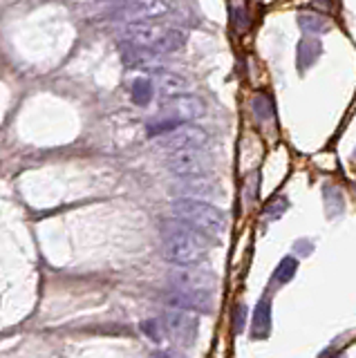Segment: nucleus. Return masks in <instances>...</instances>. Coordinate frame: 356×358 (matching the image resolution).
Listing matches in <instances>:
<instances>
[{"mask_svg":"<svg viewBox=\"0 0 356 358\" xmlns=\"http://www.w3.org/2000/svg\"><path fill=\"white\" fill-rule=\"evenodd\" d=\"M180 191H182V195H186V197H191V199H204V197H213V195H217L215 184L208 182L206 177L184 179Z\"/></svg>","mask_w":356,"mask_h":358,"instance_id":"ddd939ff","label":"nucleus"},{"mask_svg":"<svg viewBox=\"0 0 356 358\" xmlns=\"http://www.w3.org/2000/svg\"><path fill=\"white\" fill-rule=\"evenodd\" d=\"M141 329H143L146 336H150L152 340H155V343H159V340H161V329H164V325H159V322H155V320H148V322L141 325Z\"/></svg>","mask_w":356,"mask_h":358,"instance_id":"a211bd4d","label":"nucleus"},{"mask_svg":"<svg viewBox=\"0 0 356 358\" xmlns=\"http://www.w3.org/2000/svg\"><path fill=\"white\" fill-rule=\"evenodd\" d=\"M152 90H155V85H152L148 79H137L133 83V90H131L133 101L137 105H148L152 99Z\"/></svg>","mask_w":356,"mask_h":358,"instance_id":"4468645a","label":"nucleus"},{"mask_svg":"<svg viewBox=\"0 0 356 358\" xmlns=\"http://www.w3.org/2000/svg\"><path fill=\"white\" fill-rule=\"evenodd\" d=\"M168 170L173 175L189 179V177H206L208 173V157H204L200 150H177L166 161Z\"/></svg>","mask_w":356,"mask_h":358,"instance_id":"423d86ee","label":"nucleus"},{"mask_svg":"<svg viewBox=\"0 0 356 358\" xmlns=\"http://www.w3.org/2000/svg\"><path fill=\"white\" fill-rule=\"evenodd\" d=\"M173 213L177 219H182V222L202 231L204 235H211V238H220L226 231V215L220 208H215L213 204H206V202L202 199L184 197L180 202H175Z\"/></svg>","mask_w":356,"mask_h":358,"instance_id":"7ed1b4c3","label":"nucleus"},{"mask_svg":"<svg viewBox=\"0 0 356 358\" xmlns=\"http://www.w3.org/2000/svg\"><path fill=\"white\" fill-rule=\"evenodd\" d=\"M171 14V5L166 0H131L117 12V18L126 23H148L159 20Z\"/></svg>","mask_w":356,"mask_h":358,"instance_id":"39448f33","label":"nucleus"},{"mask_svg":"<svg viewBox=\"0 0 356 358\" xmlns=\"http://www.w3.org/2000/svg\"><path fill=\"white\" fill-rule=\"evenodd\" d=\"M171 284L173 289L180 291H191V294H213L215 289V278L208 271H202L195 266H182L171 273Z\"/></svg>","mask_w":356,"mask_h":358,"instance_id":"6e6552de","label":"nucleus"},{"mask_svg":"<svg viewBox=\"0 0 356 358\" xmlns=\"http://www.w3.org/2000/svg\"><path fill=\"white\" fill-rule=\"evenodd\" d=\"M208 249H211L208 235L193 229V226L182 222V219L164 224V231H161V251H164V258L168 262L180 266L197 264L206 258Z\"/></svg>","mask_w":356,"mask_h":358,"instance_id":"f257e3e1","label":"nucleus"},{"mask_svg":"<svg viewBox=\"0 0 356 358\" xmlns=\"http://www.w3.org/2000/svg\"><path fill=\"white\" fill-rule=\"evenodd\" d=\"M155 358H186V356L180 354V352H173V349H168V352H159Z\"/></svg>","mask_w":356,"mask_h":358,"instance_id":"6ab92c4d","label":"nucleus"},{"mask_svg":"<svg viewBox=\"0 0 356 358\" xmlns=\"http://www.w3.org/2000/svg\"><path fill=\"white\" fill-rule=\"evenodd\" d=\"M164 331H168L175 343L180 345H193L197 336V320L184 309H175L164 316Z\"/></svg>","mask_w":356,"mask_h":358,"instance_id":"1a4fd4ad","label":"nucleus"},{"mask_svg":"<svg viewBox=\"0 0 356 358\" xmlns=\"http://www.w3.org/2000/svg\"><path fill=\"white\" fill-rule=\"evenodd\" d=\"M298 23H301V27L305 31H316V29L325 27V20H320L318 16H301V18H298Z\"/></svg>","mask_w":356,"mask_h":358,"instance_id":"f3484780","label":"nucleus"},{"mask_svg":"<svg viewBox=\"0 0 356 358\" xmlns=\"http://www.w3.org/2000/svg\"><path fill=\"white\" fill-rule=\"evenodd\" d=\"M155 87L161 96H168V99H175V96H182V94H189L191 83L186 81L184 77L175 74V72H157L155 77Z\"/></svg>","mask_w":356,"mask_h":358,"instance_id":"f8f14e48","label":"nucleus"},{"mask_svg":"<svg viewBox=\"0 0 356 358\" xmlns=\"http://www.w3.org/2000/svg\"><path fill=\"white\" fill-rule=\"evenodd\" d=\"M294 271H296V260H291V258H285L280 262V266H278V271H276V278L280 280V282H287L291 275H294Z\"/></svg>","mask_w":356,"mask_h":358,"instance_id":"dca6fc26","label":"nucleus"},{"mask_svg":"<svg viewBox=\"0 0 356 358\" xmlns=\"http://www.w3.org/2000/svg\"><path fill=\"white\" fill-rule=\"evenodd\" d=\"M124 36L128 43L148 47L152 52L159 54H173L177 50H182L186 43V34L182 29L159 25L155 20L148 23H128L124 29Z\"/></svg>","mask_w":356,"mask_h":358,"instance_id":"f03ea898","label":"nucleus"},{"mask_svg":"<svg viewBox=\"0 0 356 358\" xmlns=\"http://www.w3.org/2000/svg\"><path fill=\"white\" fill-rule=\"evenodd\" d=\"M208 143V135L195 126H177L171 133L159 137V146L164 150H202Z\"/></svg>","mask_w":356,"mask_h":358,"instance_id":"20e7f679","label":"nucleus"},{"mask_svg":"<svg viewBox=\"0 0 356 358\" xmlns=\"http://www.w3.org/2000/svg\"><path fill=\"white\" fill-rule=\"evenodd\" d=\"M166 305H171L173 309H184V312L208 314L213 309V294H191V291L173 289L166 296Z\"/></svg>","mask_w":356,"mask_h":358,"instance_id":"9d476101","label":"nucleus"},{"mask_svg":"<svg viewBox=\"0 0 356 358\" xmlns=\"http://www.w3.org/2000/svg\"><path fill=\"white\" fill-rule=\"evenodd\" d=\"M119 52H121V61H124L126 68L131 70H139V72H161L164 63H161V54L152 52L148 47L128 43V40H121L119 43Z\"/></svg>","mask_w":356,"mask_h":358,"instance_id":"0eeeda50","label":"nucleus"},{"mask_svg":"<svg viewBox=\"0 0 356 358\" xmlns=\"http://www.w3.org/2000/svg\"><path fill=\"white\" fill-rule=\"evenodd\" d=\"M206 115V105L197 96H191V94H182V96H175V101L171 103V119L182 121H195L200 117Z\"/></svg>","mask_w":356,"mask_h":358,"instance_id":"9b49d317","label":"nucleus"},{"mask_svg":"<svg viewBox=\"0 0 356 358\" xmlns=\"http://www.w3.org/2000/svg\"><path fill=\"white\" fill-rule=\"evenodd\" d=\"M269 325H271V309L269 303H260L258 305V312H256V336H264L269 331Z\"/></svg>","mask_w":356,"mask_h":358,"instance_id":"2eb2a0df","label":"nucleus"}]
</instances>
